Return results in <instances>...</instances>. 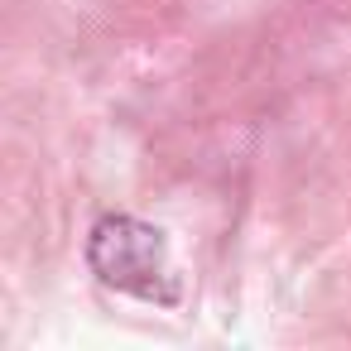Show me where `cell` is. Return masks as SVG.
<instances>
[{
	"label": "cell",
	"mask_w": 351,
	"mask_h": 351,
	"mask_svg": "<svg viewBox=\"0 0 351 351\" xmlns=\"http://www.w3.org/2000/svg\"><path fill=\"white\" fill-rule=\"evenodd\" d=\"M87 265L97 269L101 284H111L121 293H135V298H149V303H173L178 298L169 245L140 217H101L92 226V241H87Z\"/></svg>",
	"instance_id": "cell-1"
}]
</instances>
